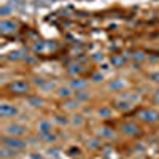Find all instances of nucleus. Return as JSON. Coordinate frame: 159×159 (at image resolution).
I'll return each instance as SVG.
<instances>
[{
	"instance_id": "nucleus-6",
	"label": "nucleus",
	"mask_w": 159,
	"mask_h": 159,
	"mask_svg": "<svg viewBox=\"0 0 159 159\" xmlns=\"http://www.w3.org/2000/svg\"><path fill=\"white\" fill-rule=\"evenodd\" d=\"M18 29V24L13 21V19H2L0 21V30H2L3 34H13V32H16Z\"/></svg>"
},
{
	"instance_id": "nucleus-4",
	"label": "nucleus",
	"mask_w": 159,
	"mask_h": 159,
	"mask_svg": "<svg viewBox=\"0 0 159 159\" xmlns=\"http://www.w3.org/2000/svg\"><path fill=\"white\" fill-rule=\"evenodd\" d=\"M27 132V127H24L22 124H8L7 127H5V134L7 135H10V137H19V135H22V134H25Z\"/></svg>"
},
{
	"instance_id": "nucleus-35",
	"label": "nucleus",
	"mask_w": 159,
	"mask_h": 159,
	"mask_svg": "<svg viewBox=\"0 0 159 159\" xmlns=\"http://www.w3.org/2000/svg\"><path fill=\"white\" fill-rule=\"evenodd\" d=\"M30 159H43V156L40 153H34V154H30Z\"/></svg>"
},
{
	"instance_id": "nucleus-8",
	"label": "nucleus",
	"mask_w": 159,
	"mask_h": 159,
	"mask_svg": "<svg viewBox=\"0 0 159 159\" xmlns=\"http://www.w3.org/2000/svg\"><path fill=\"white\" fill-rule=\"evenodd\" d=\"M37 129H38V134H49V132H52L51 121H48V119H42V121H38Z\"/></svg>"
},
{
	"instance_id": "nucleus-13",
	"label": "nucleus",
	"mask_w": 159,
	"mask_h": 159,
	"mask_svg": "<svg viewBox=\"0 0 159 159\" xmlns=\"http://www.w3.org/2000/svg\"><path fill=\"white\" fill-rule=\"evenodd\" d=\"M126 62V56H121V54H115L111 59H110V64L113 67H123Z\"/></svg>"
},
{
	"instance_id": "nucleus-19",
	"label": "nucleus",
	"mask_w": 159,
	"mask_h": 159,
	"mask_svg": "<svg viewBox=\"0 0 159 159\" xmlns=\"http://www.w3.org/2000/svg\"><path fill=\"white\" fill-rule=\"evenodd\" d=\"M111 113H113V110H111L110 107H100V108L97 110V115H99L100 118H110Z\"/></svg>"
},
{
	"instance_id": "nucleus-18",
	"label": "nucleus",
	"mask_w": 159,
	"mask_h": 159,
	"mask_svg": "<svg viewBox=\"0 0 159 159\" xmlns=\"http://www.w3.org/2000/svg\"><path fill=\"white\" fill-rule=\"evenodd\" d=\"M27 103L30 105V107H42V105H43V99L38 97V96H34V97L27 99Z\"/></svg>"
},
{
	"instance_id": "nucleus-17",
	"label": "nucleus",
	"mask_w": 159,
	"mask_h": 159,
	"mask_svg": "<svg viewBox=\"0 0 159 159\" xmlns=\"http://www.w3.org/2000/svg\"><path fill=\"white\" fill-rule=\"evenodd\" d=\"M16 150H11L8 147H5V145H2V157L3 159H8V157H15L16 156Z\"/></svg>"
},
{
	"instance_id": "nucleus-22",
	"label": "nucleus",
	"mask_w": 159,
	"mask_h": 159,
	"mask_svg": "<svg viewBox=\"0 0 159 159\" xmlns=\"http://www.w3.org/2000/svg\"><path fill=\"white\" fill-rule=\"evenodd\" d=\"M81 70H83V67L80 64H70V67H69V73H72V75H78Z\"/></svg>"
},
{
	"instance_id": "nucleus-34",
	"label": "nucleus",
	"mask_w": 159,
	"mask_h": 159,
	"mask_svg": "<svg viewBox=\"0 0 159 159\" xmlns=\"http://www.w3.org/2000/svg\"><path fill=\"white\" fill-rule=\"evenodd\" d=\"M134 59H135V61H143V59H145V54H143V52H135Z\"/></svg>"
},
{
	"instance_id": "nucleus-2",
	"label": "nucleus",
	"mask_w": 159,
	"mask_h": 159,
	"mask_svg": "<svg viewBox=\"0 0 159 159\" xmlns=\"http://www.w3.org/2000/svg\"><path fill=\"white\" fill-rule=\"evenodd\" d=\"M3 145L8 147V148H11V150H16V151H21V150L25 148L24 140H21L19 137H10V135L3 137Z\"/></svg>"
},
{
	"instance_id": "nucleus-20",
	"label": "nucleus",
	"mask_w": 159,
	"mask_h": 159,
	"mask_svg": "<svg viewBox=\"0 0 159 159\" xmlns=\"http://www.w3.org/2000/svg\"><path fill=\"white\" fill-rule=\"evenodd\" d=\"M56 88V84L52 83V81H49V80H46V81L40 86V91H43V92H49V91H52Z\"/></svg>"
},
{
	"instance_id": "nucleus-5",
	"label": "nucleus",
	"mask_w": 159,
	"mask_h": 159,
	"mask_svg": "<svg viewBox=\"0 0 159 159\" xmlns=\"http://www.w3.org/2000/svg\"><path fill=\"white\" fill-rule=\"evenodd\" d=\"M119 130H121L124 135H127V137H134V135L139 134L140 129H139V126L135 123H123L121 127H119Z\"/></svg>"
},
{
	"instance_id": "nucleus-12",
	"label": "nucleus",
	"mask_w": 159,
	"mask_h": 159,
	"mask_svg": "<svg viewBox=\"0 0 159 159\" xmlns=\"http://www.w3.org/2000/svg\"><path fill=\"white\" fill-rule=\"evenodd\" d=\"M121 99H126V100H129L130 103H137V102L140 100V92H135V91L126 92V94L121 96Z\"/></svg>"
},
{
	"instance_id": "nucleus-25",
	"label": "nucleus",
	"mask_w": 159,
	"mask_h": 159,
	"mask_svg": "<svg viewBox=\"0 0 159 159\" xmlns=\"http://www.w3.org/2000/svg\"><path fill=\"white\" fill-rule=\"evenodd\" d=\"M88 147H89L91 150H97V148L100 147V140H99V139H91V140L88 142Z\"/></svg>"
},
{
	"instance_id": "nucleus-27",
	"label": "nucleus",
	"mask_w": 159,
	"mask_h": 159,
	"mask_svg": "<svg viewBox=\"0 0 159 159\" xmlns=\"http://www.w3.org/2000/svg\"><path fill=\"white\" fill-rule=\"evenodd\" d=\"M40 139L45 140V142H54L56 140V135L52 134V132H49V134H40Z\"/></svg>"
},
{
	"instance_id": "nucleus-32",
	"label": "nucleus",
	"mask_w": 159,
	"mask_h": 159,
	"mask_svg": "<svg viewBox=\"0 0 159 159\" xmlns=\"http://www.w3.org/2000/svg\"><path fill=\"white\" fill-rule=\"evenodd\" d=\"M150 78H151V81H154V83H159V72H154V73H151V75H150Z\"/></svg>"
},
{
	"instance_id": "nucleus-24",
	"label": "nucleus",
	"mask_w": 159,
	"mask_h": 159,
	"mask_svg": "<svg viewBox=\"0 0 159 159\" xmlns=\"http://www.w3.org/2000/svg\"><path fill=\"white\" fill-rule=\"evenodd\" d=\"M78 100L76 99H73V100H65V103H64V107L67 108V110H73L75 107H78Z\"/></svg>"
},
{
	"instance_id": "nucleus-31",
	"label": "nucleus",
	"mask_w": 159,
	"mask_h": 159,
	"mask_svg": "<svg viewBox=\"0 0 159 159\" xmlns=\"http://www.w3.org/2000/svg\"><path fill=\"white\" fill-rule=\"evenodd\" d=\"M49 157L57 159V157H59V150H56V148H49Z\"/></svg>"
},
{
	"instance_id": "nucleus-28",
	"label": "nucleus",
	"mask_w": 159,
	"mask_h": 159,
	"mask_svg": "<svg viewBox=\"0 0 159 159\" xmlns=\"http://www.w3.org/2000/svg\"><path fill=\"white\" fill-rule=\"evenodd\" d=\"M91 78H92V81H94V83H100L102 80H103V73H102V72H97V73L92 75Z\"/></svg>"
},
{
	"instance_id": "nucleus-9",
	"label": "nucleus",
	"mask_w": 159,
	"mask_h": 159,
	"mask_svg": "<svg viewBox=\"0 0 159 159\" xmlns=\"http://www.w3.org/2000/svg\"><path fill=\"white\" fill-rule=\"evenodd\" d=\"M69 86H70V88L73 89V92H75V91H81V89H86L88 83H86V80H81V78H73V80H70Z\"/></svg>"
},
{
	"instance_id": "nucleus-30",
	"label": "nucleus",
	"mask_w": 159,
	"mask_h": 159,
	"mask_svg": "<svg viewBox=\"0 0 159 159\" xmlns=\"http://www.w3.org/2000/svg\"><path fill=\"white\" fill-rule=\"evenodd\" d=\"M34 49L38 51V52H42V51L45 49V43H43V42H37V43L34 45Z\"/></svg>"
},
{
	"instance_id": "nucleus-29",
	"label": "nucleus",
	"mask_w": 159,
	"mask_h": 159,
	"mask_svg": "<svg viewBox=\"0 0 159 159\" xmlns=\"http://www.w3.org/2000/svg\"><path fill=\"white\" fill-rule=\"evenodd\" d=\"M54 123H57V124H67L69 123V119L65 118V116H54Z\"/></svg>"
},
{
	"instance_id": "nucleus-33",
	"label": "nucleus",
	"mask_w": 159,
	"mask_h": 159,
	"mask_svg": "<svg viewBox=\"0 0 159 159\" xmlns=\"http://www.w3.org/2000/svg\"><path fill=\"white\" fill-rule=\"evenodd\" d=\"M107 72V70H110V64L108 62H103V64H100V72Z\"/></svg>"
},
{
	"instance_id": "nucleus-14",
	"label": "nucleus",
	"mask_w": 159,
	"mask_h": 159,
	"mask_svg": "<svg viewBox=\"0 0 159 159\" xmlns=\"http://www.w3.org/2000/svg\"><path fill=\"white\" fill-rule=\"evenodd\" d=\"M73 89L70 88V86H61L59 89H57V96L59 97H62V99H69L73 92H72Z\"/></svg>"
},
{
	"instance_id": "nucleus-11",
	"label": "nucleus",
	"mask_w": 159,
	"mask_h": 159,
	"mask_svg": "<svg viewBox=\"0 0 159 159\" xmlns=\"http://www.w3.org/2000/svg\"><path fill=\"white\" fill-rule=\"evenodd\" d=\"M97 134H99V137H102V139H113V137H115V130H113L111 127L102 126V127L97 129Z\"/></svg>"
},
{
	"instance_id": "nucleus-15",
	"label": "nucleus",
	"mask_w": 159,
	"mask_h": 159,
	"mask_svg": "<svg viewBox=\"0 0 159 159\" xmlns=\"http://www.w3.org/2000/svg\"><path fill=\"white\" fill-rule=\"evenodd\" d=\"M134 103H130L129 100H126V99H119L118 102H116V108L118 110H121V111H126V110H129L130 107Z\"/></svg>"
},
{
	"instance_id": "nucleus-23",
	"label": "nucleus",
	"mask_w": 159,
	"mask_h": 159,
	"mask_svg": "<svg viewBox=\"0 0 159 159\" xmlns=\"http://www.w3.org/2000/svg\"><path fill=\"white\" fill-rule=\"evenodd\" d=\"M70 121H72V124H73V126H81L84 119H83V116H81V115H73Z\"/></svg>"
},
{
	"instance_id": "nucleus-21",
	"label": "nucleus",
	"mask_w": 159,
	"mask_h": 159,
	"mask_svg": "<svg viewBox=\"0 0 159 159\" xmlns=\"http://www.w3.org/2000/svg\"><path fill=\"white\" fill-rule=\"evenodd\" d=\"M11 11H13V7L10 3H3L2 8H0V16H8Z\"/></svg>"
},
{
	"instance_id": "nucleus-26",
	"label": "nucleus",
	"mask_w": 159,
	"mask_h": 159,
	"mask_svg": "<svg viewBox=\"0 0 159 159\" xmlns=\"http://www.w3.org/2000/svg\"><path fill=\"white\" fill-rule=\"evenodd\" d=\"M8 59L10 61H18V59H22V52L21 51H11L8 54Z\"/></svg>"
},
{
	"instance_id": "nucleus-10",
	"label": "nucleus",
	"mask_w": 159,
	"mask_h": 159,
	"mask_svg": "<svg viewBox=\"0 0 159 159\" xmlns=\"http://www.w3.org/2000/svg\"><path fill=\"white\" fill-rule=\"evenodd\" d=\"M126 88V81L123 78H115L108 83V89L110 91H123Z\"/></svg>"
},
{
	"instance_id": "nucleus-1",
	"label": "nucleus",
	"mask_w": 159,
	"mask_h": 159,
	"mask_svg": "<svg viewBox=\"0 0 159 159\" xmlns=\"http://www.w3.org/2000/svg\"><path fill=\"white\" fill-rule=\"evenodd\" d=\"M139 118L142 119L143 123L153 124V123H157L159 121V111H156L153 108H145V110H140L139 111Z\"/></svg>"
},
{
	"instance_id": "nucleus-3",
	"label": "nucleus",
	"mask_w": 159,
	"mask_h": 159,
	"mask_svg": "<svg viewBox=\"0 0 159 159\" xmlns=\"http://www.w3.org/2000/svg\"><path fill=\"white\" fill-rule=\"evenodd\" d=\"M8 89L11 92H16V94H24V92L29 91V83L24 81V80H15L8 84Z\"/></svg>"
},
{
	"instance_id": "nucleus-16",
	"label": "nucleus",
	"mask_w": 159,
	"mask_h": 159,
	"mask_svg": "<svg viewBox=\"0 0 159 159\" xmlns=\"http://www.w3.org/2000/svg\"><path fill=\"white\" fill-rule=\"evenodd\" d=\"M73 97L78 100V102H84L89 99V92H86V89H81V91H75L73 92Z\"/></svg>"
},
{
	"instance_id": "nucleus-7",
	"label": "nucleus",
	"mask_w": 159,
	"mask_h": 159,
	"mask_svg": "<svg viewBox=\"0 0 159 159\" xmlns=\"http://www.w3.org/2000/svg\"><path fill=\"white\" fill-rule=\"evenodd\" d=\"M18 113L16 107H13V105L10 103H2L0 105V116L2 118H11V116H15Z\"/></svg>"
},
{
	"instance_id": "nucleus-37",
	"label": "nucleus",
	"mask_w": 159,
	"mask_h": 159,
	"mask_svg": "<svg viewBox=\"0 0 159 159\" xmlns=\"http://www.w3.org/2000/svg\"><path fill=\"white\" fill-rule=\"evenodd\" d=\"M49 159H54V157H49Z\"/></svg>"
},
{
	"instance_id": "nucleus-36",
	"label": "nucleus",
	"mask_w": 159,
	"mask_h": 159,
	"mask_svg": "<svg viewBox=\"0 0 159 159\" xmlns=\"http://www.w3.org/2000/svg\"><path fill=\"white\" fill-rule=\"evenodd\" d=\"M153 97H154L156 102H159V89H156V92H154V96H153Z\"/></svg>"
}]
</instances>
